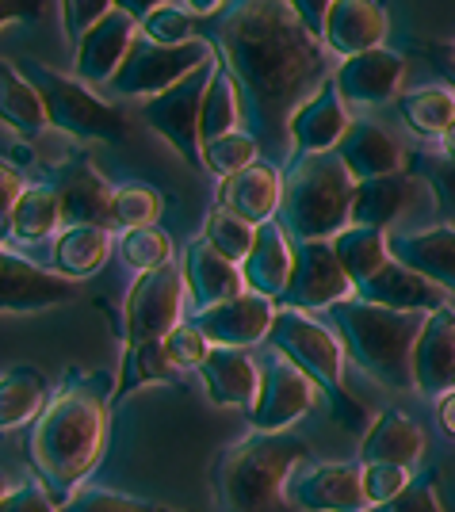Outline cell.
Masks as SVG:
<instances>
[{
	"mask_svg": "<svg viewBox=\"0 0 455 512\" xmlns=\"http://www.w3.org/2000/svg\"><path fill=\"white\" fill-rule=\"evenodd\" d=\"M207 39L238 81L249 134L280 157L291 115L329 81V46L287 0H226L207 16Z\"/></svg>",
	"mask_w": 455,
	"mask_h": 512,
	"instance_id": "1",
	"label": "cell"
},
{
	"mask_svg": "<svg viewBox=\"0 0 455 512\" xmlns=\"http://www.w3.org/2000/svg\"><path fill=\"white\" fill-rule=\"evenodd\" d=\"M108 406L111 394L100 375L73 371L62 390H54L27 436L31 467L50 482V490L69 493L100 463L108 440Z\"/></svg>",
	"mask_w": 455,
	"mask_h": 512,
	"instance_id": "2",
	"label": "cell"
},
{
	"mask_svg": "<svg viewBox=\"0 0 455 512\" xmlns=\"http://www.w3.org/2000/svg\"><path fill=\"white\" fill-rule=\"evenodd\" d=\"M306 459V444L291 432H253L222 451L215 467L218 512H291L283 482Z\"/></svg>",
	"mask_w": 455,
	"mask_h": 512,
	"instance_id": "3",
	"label": "cell"
},
{
	"mask_svg": "<svg viewBox=\"0 0 455 512\" xmlns=\"http://www.w3.org/2000/svg\"><path fill=\"white\" fill-rule=\"evenodd\" d=\"M352 199L356 176L341 153H303L283 176V234L291 241H333L352 226Z\"/></svg>",
	"mask_w": 455,
	"mask_h": 512,
	"instance_id": "4",
	"label": "cell"
},
{
	"mask_svg": "<svg viewBox=\"0 0 455 512\" xmlns=\"http://www.w3.org/2000/svg\"><path fill=\"white\" fill-rule=\"evenodd\" d=\"M329 318L337 325L341 341L352 352V360L368 371L375 383L390 390L413 386V344L425 329L429 314H406L375 306L368 299H345L329 306Z\"/></svg>",
	"mask_w": 455,
	"mask_h": 512,
	"instance_id": "5",
	"label": "cell"
},
{
	"mask_svg": "<svg viewBox=\"0 0 455 512\" xmlns=\"http://www.w3.org/2000/svg\"><path fill=\"white\" fill-rule=\"evenodd\" d=\"M268 344H272L276 356L291 360L299 371H306V375L318 383V390L329 398L333 413H337L345 425L360 428L368 421L364 406L345 390V379H341L345 356H341L337 337H333L325 325H318L314 318H306L303 310H280L276 321H272Z\"/></svg>",
	"mask_w": 455,
	"mask_h": 512,
	"instance_id": "6",
	"label": "cell"
},
{
	"mask_svg": "<svg viewBox=\"0 0 455 512\" xmlns=\"http://www.w3.org/2000/svg\"><path fill=\"white\" fill-rule=\"evenodd\" d=\"M20 69L31 77V85L43 92L50 123L73 138H92V142H123L130 134L123 111L108 104L100 92H92L88 81H81L77 73H58L43 62L23 58Z\"/></svg>",
	"mask_w": 455,
	"mask_h": 512,
	"instance_id": "7",
	"label": "cell"
},
{
	"mask_svg": "<svg viewBox=\"0 0 455 512\" xmlns=\"http://www.w3.org/2000/svg\"><path fill=\"white\" fill-rule=\"evenodd\" d=\"M211 58H218V50L207 35H199L192 43L165 46V43H153V39H146L138 31V39L130 46L127 62L119 65L111 88L119 96H157L165 88L180 85L184 77H192L195 69L207 65Z\"/></svg>",
	"mask_w": 455,
	"mask_h": 512,
	"instance_id": "8",
	"label": "cell"
},
{
	"mask_svg": "<svg viewBox=\"0 0 455 512\" xmlns=\"http://www.w3.org/2000/svg\"><path fill=\"white\" fill-rule=\"evenodd\" d=\"M184 295H188V279H184V268H176L173 260L153 272H142L123 306V344L165 341L180 325Z\"/></svg>",
	"mask_w": 455,
	"mask_h": 512,
	"instance_id": "9",
	"label": "cell"
},
{
	"mask_svg": "<svg viewBox=\"0 0 455 512\" xmlns=\"http://www.w3.org/2000/svg\"><path fill=\"white\" fill-rule=\"evenodd\" d=\"M218 58L199 65L192 77H184L180 85L165 88L146 100L142 119L150 123L169 146H173L188 165H203V138H199V115H203V96L215 81Z\"/></svg>",
	"mask_w": 455,
	"mask_h": 512,
	"instance_id": "10",
	"label": "cell"
},
{
	"mask_svg": "<svg viewBox=\"0 0 455 512\" xmlns=\"http://www.w3.org/2000/svg\"><path fill=\"white\" fill-rule=\"evenodd\" d=\"M356 283L337 260L333 241H295V272L280 295L287 310H329L352 299Z\"/></svg>",
	"mask_w": 455,
	"mask_h": 512,
	"instance_id": "11",
	"label": "cell"
},
{
	"mask_svg": "<svg viewBox=\"0 0 455 512\" xmlns=\"http://www.w3.org/2000/svg\"><path fill=\"white\" fill-rule=\"evenodd\" d=\"M314 379L299 371L291 360H268L260 367V394L249 417L257 432H287V425H295L306 409L314 406Z\"/></svg>",
	"mask_w": 455,
	"mask_h": 512,
	"instance_id": "12",
	"label": "cell"
},
{
	"mask_svg": "<svg viewBox=\"0 0 455 512\" xmlns=\"http://www.w3.org/2000/svg\"><path fill=\"white\" fill-rule=\"evenodd\" d=\"M77 291H81L77 279L62 276V272H43L27 256L12 253L4 245V253H0V306H4V314L50 310V306L73 302Z\"/></svg>",
	"mask_w": 455,
	"mask_h": 512,
	"instance_id": "13",
	"label": "cell"
},
{
	"mask_svg": "<svg viewBox=\"0 0 455 512\" xmlns=\"http://www.w3.org/2000/svg\"><path fill=\"white\" fill-rule=\"evenodd\" d=\"M192 321L207 333V341L215 348H245V344L268 341L272 321H276V306L268 295L245 291L238 299H226L218 306L199 310Z\"/></svg>",
	"mask_w": 455,
	"mask_h": 512,
	"instance_id": "14",
	"label": "cell"
},
{
	"mask_svg": "<svg viewBox=\"0 0 455 512\" xmlns=\"http://www.w3.org/2000/svg\"><path fill=\"white\" fill-rule=\"evenodd\" d=\"M58 203H62V222L65 226H104L115 230V192L108 188V180L92 169V161L77 157L58 169V176L50 180Z\"/></svg>",
	"mask_w": 455,
	"mask_h": 512,
	"instance_id": "15",
	"label": "cell"
},
{
	"mask_svg": "<svg viewBox=\"0 0 455 512\" xmlns=\"http://www.w3.org/2000/svg\"><path fill=\"white\" fill-rule=\"evenodd\" d=\"M356 299H368L375 306H390V310H406V314H436L448 306V287H440L436 279L413 272L406 264H398L390 256L387 264L356 287Z\"/></svg>",
	"mask_w": 455,
	"mask_h": 512,
	"instance_id": "16",
	"label": "cell"
},
{
	"mask_svg": "<svg viewBox=\"0 0 455 512\" xmlns=\"http://www.w3.org/2000/svg\"><path fill=\"white\" fill-rule=\"evenodd\" d=\"M413 390L417 394H452L455 390V310L444 306L425 318L413 344Z\"/></svg>",
	"mask_w": 455,
	"mask_h": 512,
	"instance_id": "17",
	"label": "cell"
},
{
	"mask_svg": "<svg viewBox=\"0 0 455 512\" xmlns=\"http://www.w3.org/2000/svg\"><path fill=\"white\" fill-rule=\"evenodd\" d=\"M138 31H142V23L134 20V16L119 12V8L108 12V16L77 43V77L88 81V85H111L115 73H119V65L127 62Z\"/></svg>",
	"mask_w": 455,
	"mask_h": 512,
	"instance_id": "18",
	"label": "cell"
},
{
	"mask_svg": "<svg viewBox=\"0 0 455 512\" xmlns=\"http://www.w3.org/2000/svg\"><path fill=\"white\" fill-rule=\"evenodd\" d=\"M348 127H352V119H348L345 92L337 85V77H329L291 115V146H299L303 153H329L345 142Z\"/></svg>",
	"mask_w": 455,
	"mask_h": 512,
	"instance_id": "19",
	"label": "cell"
},
{
	"mask_svg": "<svg viewBox=\"0 0 455 512\" xmlns=\"http://www.w3.org/2000/svg\"><path fill=\"white\" fill-rule=\"evenodd\" d=\"M291 501L306 512H368L364 470L352 463H325L314 467L303 482L291 486Z\"/></svg>",
	"mask_w": 455,
	"mask_h": 512,
	"instance_id": "20",
	"label": "cell"
},
{
	"mask_svg": "<svg viewBox=\"0 0 455 512\" xmlns=\"http://www.w3.org/2000/svg\"><path fill=\"white\" fill-rule=\"evenodd\" d=\"M387 27L390 23L383 0H333L322 27V43L329 46V54L352 58V54L383 46Z\"/></svg>",
	"mask_w": 455,
	"mask_h": 512,
	"instance_id": "21",
	"label": "cell"
},
{
	"mask_svg": "<svg viewBox=\"0 0 455 512\" xmlns=\"http://www.w3.org/2000/svg\"><path fill=\"white\" fill-rule=\"evenodd\" d=\"M333 77H337V85L345 92V100L387 104L390 96L398 92V85H402V77H406V58L398 50L375 46V50H364V54L341 58Z\"/></svg>",
	"mask_w": 455,
	"mask_h": 512,
	"instance_id": "22",
	"label": "cell"
},
{
	"mask_svg": "<svg viewBox=\"0 0 455 512\" xmlns=\"http://www.w3.org/2000/svg\"><path fill=\"white\" fill-rule=\"evenodd\" d=\"M280 199H283V176L276 172V165H249V169L234 172L218 184V207L234 211L238 218L253 222V226H264L280 214Z\"/></svg>",
	"mask_w": 455,
	"mask_h": 512,
	"instance_id": "23",
	"label": "cell"
},
{
	"mask_svg": "<svg viewBox=\"0 0 455 512\" xmlns=\"http://www.w3.org/2000/svg\"><path fill=\"white\" fill-rule=\"evenodd\" d=\"M184 279H188V291H192L199 310L218 306V302L226 299H238V295L249 291V283L241 276V264L226 260L207 237H199V241L188 245V253H184Z\"/></svg>",
	"mask_w": 455,
	"mask_h": 512,
	"instance_id": "24",
	"label": "cell"
},
{
	"mask_svg": "<svg viewBox=\"0 0 455 512\" xmlns=\"http://www.w3.org/2000/svg\"><path fill=\"white\" fill-rule=\"evenodd\" d=\"M291 272H295V241L283 234L280 222L257 226V245L241 264V276L249 283V291L280 299L291 283Z\"/></svg>",
	"mask_w": 455,
	"mask_h": 512,
	"instance_id": "25",
	"label": "cell"
},
{
	"mask_svg": "<svg viewBox=\"0 0 455 512\" xmlns=\"http://www.w3.org/2000/svg\"><path fill=\"white\" fill-rule=\"evenodd\" d=\"M417 195V176L413 172H390L375 180H356V199H352V226H371L387 230L398 222Z\"/></svg>",
	"mask_w": 455,
	"mask_h": 512,
	"instance_id": "26",
	"label": "cell"
},
{
	"mask_svg": "<svg viewBox=\"0 0 455 512\" xmlns=\"http://www.w3.org/2000/svg\"><path fill=\"white\" fill-rule=\"evenodd\" d=\"M203 386L215 406H249L260 394V367L241 348H211V356L199 367Z\"/></svg>",
	"mask_w": 455,
	"mask_h": 512,
	"instance_id": "27",
	"label": "cell"
},
{
	"mask_svg": "<svg viewBox=\"0 0 455 512\" xmlns=\"http://www.w3.org/2000/svg\"><path fill=\"white\" fill-rule=\"evenodd\" d=\"M425 451V432L417 428V421H410L402 409H383L364 432L360 444V459L368 463H394V467H410L421 459Z\"/></svg>",
	"mask_w": 455,
	"mask_h": 512,
	"instance_id": "28",
	"label": "cell"
},
{
	"mask_svg": "<svg viewBox=\"0 0 455 512\" xmlns=\"http://www.w3.org/2000/svg\"><path fill=\"white\" fill-rule=\"evenodd\" d=\"M390 256L455 291V226H433V230L390 237Z\"/></svg>",
	"mask_w": 455,
	"mask_h": 512,
	"instance_id": "29",
	"label": "cell"
},
{
	"mask_svg": "<svg viewBox=\"0 0 455 512\" xmlns=\"http://www.w3.org/2000/svg\"><path fill=\"white\" fill-rule=\"evenodd\" d=\"M337 153L345 157V165L352 169L356 180L390 176V172H402V165H406L402 146L383 127H375V123H352L345 142L337 146Z\"/></svg>",
	"mask_w": 455,
	"mask_h": 512,
	"instance_id": "30",
	"label": "cell"
},
{
	"mask_svg": "<svg viewBox=\"0 0 455 512\" xmlns=\"http://www.w3.org/2000/svg\"><path fill=\"white\" fill-rule=\"evenodd\" d=\"M0 115H4V127H12L16 134H27V138L54 127L43 92L31 85V77L20 69V62L0 65Z\"/></svg>",
	"mask_w": 455,
	"mask_h": 512,
	"instance_id": "31",
	"label": "cell"
},
{
	"mask_svg": "<svg viewBox=\"0 0 455 512\" xmlns=\"http://www.w3.org/2000/svg\"><path fill=\"white\" fill-rule=\"evenodd\" d=\"M58 230H65V222L54 184H31L20 203L4 214V241H46Z\"/></svg>",
	"mask_w": 455,
	"mask_h": 512,
	"instance_id": "32",
	"label": "cell"
},
{
	"mask_svg": "<svg viewBox=\"0 0 455 512\" xmlns=\"http://www.w3.org/2000/svg\"><path fill=\"white\" fill-rule=\"evenodd\" d=\"M111 253V230L104 226H65L54 241V268L69 279L96 276Z\"/></svg>",
	"mask_w": 455,
	"mask_h": 512,
	"instance_id": "33",
	"label": "cell"
},
{
	"mask_svg": "<svg viewBox=\"0 0 455 512\" xmlns=\"http://www.w3.org/2000/svg\"><path fill=\"white\" fill-rule=\"evenodd\" d=\"M333 249H337V260L348 272V279L360 287L368 283L383 264L390 260V237L387 230H371V226H348L333 237Z\"/></svg>",
	"mask_w": 455,
	"mask_h": 512,
	"instance_id": "34",
	"label": "cell"
},
{
	"mask_svg": "<svg viewBox=\"0 0 455 512\" xmlns=\"http://www.w3.org/2000/svg\"><path fill=\"white\" fill-rule=\"evenodd\" d=\"M46 394H50V386H46L43 371H35V367L4 371V379H0V425L16 428L23 421H31L35 413H43L50 402Z\"/></svg>",
	"mask_w": 455,
	"mask_h": 512,
	"instance_id": "35",
	"label": "cell"
},
{
	"mask_svg": "<svg viewBox=\"0 0 455 512\" xmlns=\"http://www.w3.org/2000/svg\"><path fill=\"white\" fill-rule=\"evenodd\" d=\"M238 119H245L238 81L230 77V69L218 58L215 81H211L207 96H203V115H199V138H203V146L222 138V134H234V130H238Z\"/></svg>",
	"mask_w": 455,
	"mask_h": 512,
	"instance_id": "36",
	"label": "cell"
},
{
	"mask_svg": "<svg viewBox=\"0 0 455 512\" xmlns=\"http://www.w3.org/2000/svg\"><path fill=\"white\" fill-rule=\"evenodd\" d=\"M398 111H402V119H406V127L413 134L440 138L455 123V88H444V85L413 88V92H406L398 100Z\"/></svg>",
	"mask_w": 455,
	"mask_h": 512,
	"instance_id": "37",
	"label": "cell"
},
{
	"mask_svg": "<svg viewBox=\"0 0 455 512\" xmlns=\"http://www.w3.org/2000/svg\"><path fill=\"white\" fill-rule=\"evenodd\" d=\"M173 375V363L165 356V341L127 344L123 348V363H119V379L111 386V406H119L130 390L146 383H165Z\"/></svg>",
	"mask_w": 455,
	"mask_h": 512,
	"instance_id": "38",
	"label": "cell"
},
{
	"mask_svg": "<svg viewBox=\"0 0 455 512\" xmlns=\"http://www.w3.org/2000/svg\"><path fill=\"white\" fill-rule=\"evenodd\" d=\"M203 237H207L226 260L245 264V256L253 253V245H257V226L238 218L234 211H226V207H215L211 218H207V226H203Z\"/></svg>",
	"mask_w": 455,
	"mask_h": 512,
	"instance_id": "39",
	"label": "cell"
},
{
	"mask_svg": "<svg viewBox=\"0 0 455 512\" xmlns=\"http://www.w3.org/2000/svg\"><path fill=\"white\" fill-rule=\"evenodd\" d=\"M260 142L249 134V130H234V134H222L215 142L203 146V169L215 172V176H234V172L257 165Z\"/></svg>",
	"mask_w": 455,
	"mask_h": 512,
	"instance_id": "40",
	"label": "cell"
},
{
	"mask_svg": "<svg viewBox=\"0 0 455 512\" xmlns=\"http://www.w3.org/2000/svg\"><path fill=\"white\" fill-rule=\"evenodd\" d=\"M119 256H123V264L134 268V272H153V268H161V264L173 260V241H169L165 230H157V226L123 230V237H119Z\"/></svg>",
	"mask_w": 455,
	"mask_h": 512,
	"instance_id": "41",
	"label": "cell"
},
{
	"mask_svg": "<svg viewBox=\"0 0 455 512\" xmlns=\"http://www.w3.org/2000/svg\"><path fill=\"white\" fill-rule=\"evenodd\" d=\"M165 211L161 192H153L150 184H127L115 188V226L119 230H146Z\"/></svg>",
	"mask_w": 455,
	"mask_h": 512,
	"instance_id": "42",
	"label": "cell"
},
{
	"mask_svg": "<svg viewBox=\"0 0 455 512\" xmlns=\"http://www.w3.org/2000/svg\"><path fill=\"white\" fill-rule=\"evenodd\" d=\"M142 35L153 39V43H165V46H180V43H192L199 39V23H195V12L184 4V8H176V4H165V8H157L150 20H142Z\"/></svg>",
	"mask_w": 455,
	"mask_h": 512,
	"instance_id": "43",
	"label": "cell"
},
{
	"mask_svg": "<svg viewBox=\"0 0 455 512\" xmlns=\"http://www.w3.org/2000/svg\"><path fill=\"white\" fill-rule=\"evenodd\" d=\"M62 512H169V509L150 505V501H134V497H123V493L85 486V490H77L65 497Z\"/></svg>",
	"mask_w": 455,
	"mask_h": 512,
	"instance_id": "44",
	"label": "cell"
},
{
	"mask_svg": "<svg viewBox=\"0 0 455 512\" xmlns=\"http://www.w3.org/2000/svg\"><path fill=\"white\" fill-rule=\"evenodd\" d=\"M215 344L207 341V333L195 321H180L173 333L165 337V356L173 367H203Z\"/></svg>",
	"mask_w": 455,
	"mask_h": 512,
	"instance_id": "45",
	"label": "cell"
},
{
	"mask_svg": "<svg viewBox=\"0 0 455 512\" xmlns=\"http://www.w3.org/2000/svg\"><path fill=\"white\" fill-rule=\"evenodd\" d=\"M417 176L429 184L436 207L455 218V157H417Z\"/></svg>",
	"mask_w": 455,
	"mask_h": 512,
	"instance_id": "46",
	"label": "cell"
},
{
	"mask_svg": "<svg viewBox=\"0 0 455 512\" xmlns=\"http://www.w3.org/2000/svg\"><path fill=\"white\" fill-rule=\"evenodd\" d=\"M410 482H413L410 467H394V463H368V467H364V490H368L371 509L394 501Z\"/></svg>",
	"mask_w": 455,
	"mask_h": 512,
	"instance_id": "47",
	"label": "cell"
},
{
	"mask_svg": "<svg viewBox=\"0 0 455 512\" xmlns=\"http://www.w3.org/2000/svg\"><path fill=\"white\" fill-rule=\"evenodd\" d=\"M108 12H115V0H62L65 39L77 46Z\"/></svg>",
	"mask_w": 455,
	"mask_h": 512,
	"instance_id": "48",
	"label": "cell"
},
{
	"mask_svg": "<svg viewBox=\"0 0 455 512\" xmlns=\"http://www.w3.org/2000/svg\"><path fill=\"white\" fill-rule=\"evenodd\" d=\"M368 512H444V505H440V493H436V478L429 474V478H413L394 501L375 505Z\"/></svg>",
	"mask_w": 455,
	"mask_h": 512,
	"instance_id": "49",
	"label": "cell"
},
{
	"mask_svg": "<svg viewBox=\"0 0 455 512\" xmlns=\"http://www.w3.org/2000/svg\"><path fill=\"white\" fill-rule=\"evenodd\" d=\"M0 512H62V509H54V501H50V493H46L43 486L27 482V486H20V490L4 493Z\"/></svg>",
	"mask_w": 455,
	"mask_h": 512,
	"instance_id": "50",
	"label": "cell"
},
{
	"mask_svg": "<svg viewBox=\"0 0 455 512\" xmlns=\"http://www.w3.org/2000/svg\"><path fill=\"white\" fill-rule=\"evenodd\" d=\"M23 192H27V188H23L20 169H16L12 161H4V165H0V207H4V214H8L12 207H16V203H20Z\"/></svg>",
	"mask_w": 455,
	"mask_h": 512,
	"instance_id": "51",
	"label": "cell"
},
{
	"mask_svg": "<svg viewBox=\"0 0 455 512\" xmlns=\"http://www.w3.org/2000/svg\"><path fill=\"white\" fill-rule=\"evenodd\" d=\"M291 8H295V16L310 27V31H318L322 35L325 27V16H329V8H333V0H287Z\"/></svg>",
	"mask_w": 455,
	"mask_h": 512,
	"instance_id": "52",
	"label": "cell"
},
{
	"mask_svg": "<svg viewBox=\"0 0 455 512\" xmlns=\"http://www.w3.org/2000/svg\"><path fill=\"white\" fill-rule=\"evenodd\" d=\"M0 8H4V23H23L31 20V16H43V0H0Z\"/></svg>",
	"mask_w": 455,
	"mask_h": 512,
	"instance_id": "53",
	"label": "cell"
},
{
	"mask_svg": "<svg viewBox=\"0 0 455 512\" xmlns=\"http://www.w3.org/2000/svg\"><path fill=\"white\" fill-rule=\"evenodd\" d=\"M169 0H115V8L119 12H127V16H134V20L142 23V20H150L157 8H165Z\"/></svg>",
	"mask_w": 455,
	"mask_h": 512,
	"instance_id": "54",
	"label": "cell"
},
{
	"mask_svg": "<svg viewBox=\"0 0 455 512\" xmlns=\"http://www.w3.org/2000/svg\"><path fill=\"white\" fill-rule=\"evenodd\" d=\"M436 417H440V428H444V432H448V436L455 440V390L440 398V406H436Z\"/></svg>",
	"mask_w": 455,
	"mask_h": 512,
	"instance_id": "55",
	"label": "cell"
},
{
	"mask_svg": "<svg viewBox=\"0 0 455 512\" xmlns=\"http://www.w3.org/2000/svg\"><path fill=\"white\" fill-rule=\"evenodd\" d=\"M184 4L192 8L195 16H215V12L222 8V4H226V0H184Z\"/></svg>",
	"mask_w": 455,
	"mask_h": 512,
	"instance_id": "56",
	"label": "cell"
},
{
	"mask_svg": "<svg viewBox=\"0 0 455 512\" xmlns=\"http://www.w3.org/2000/svg\"><path fill=\"white\" fill-rule=\"evenodd\" d=\"M440 150H444V157H455V123L440 134Z\"/></svg>",
	"mask_w": 455,
	"mask_h": 512,
	"instance_id": "57",
	"label": "cell"
},
{
	"mask_svg": "<svg viewBox=\"0 0 455 512\" xmlns=\"http://www.w3.org/2000/svg\"><path fill=\"white\" fill-rule=\"evenodd\" d=\"M444 73H448V81L455 85V54L452 50H444Z\"/></svg>",
	"mask_w": 455,
	"mask_h": 512,
	"instance_id": "58",
	"label": "cell"
},
{
	"mask_svg": "<svg viewBox=\"0 0 455 512\" xmlns=\"http://www.w3.org/2000/svg\"><path fill=\"white\" fill-rule=\"evenodd\" d=\"M452 54H455V46H452Z\"/></svg>",
	"mask_w": 455,
	"mask_h": 512,
	"instance_id": "59",
	"label": "cell"
}]
</instances>
